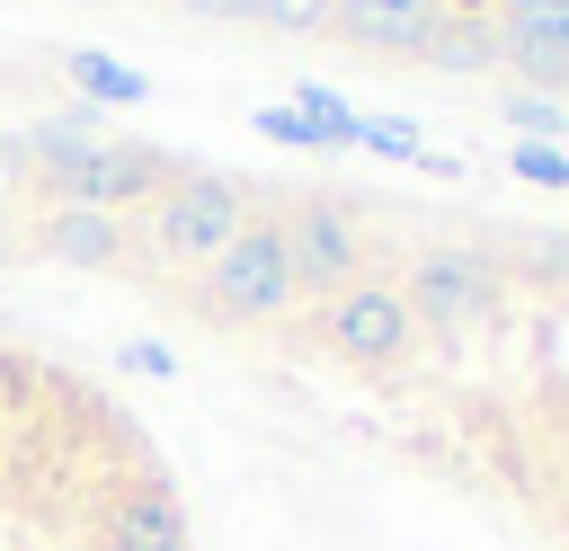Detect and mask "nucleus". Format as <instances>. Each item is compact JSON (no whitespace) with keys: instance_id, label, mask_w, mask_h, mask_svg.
<instances>
[{"instance_id":"obj_17","label":"nucleus","mask_w":569,"mask_h":551,"mask_svg":"<svg viewBox=\"0 0 569 551\" xmlns=\"http://www.w3.org/2000/svg\"><path fill=\"white\" fill-rule=\"evenodd\" d=\"M187 18H249V0H178Z\"/></svg>"},{"instance_id":"obj_2","label":"nucleus","mask_w":569,"mask_h":551,"mask_svg":"<svg viewBox=\"0 0 569 551\" xmlns=\"http://www.w3.org/2000/svg\"><path fill=\"white\" fill-rule=\"evenodd\" d=\"M293 302H302V284H293L284 231H276V213H249L240 240L204 267V311H213V320H240V329H267V320H284Z\"/></svg>"},{"instance_id":"obj_11","label":"nucleus","mask_w":569,"mask_h":551,"mask_svg":"<svg viewBox=\"0 0 569 551\" xmlns=\"http://www.w3.org/2000/svg\"><path fill=\"white\" fill-rule=\"evenodd\" d=\"M498 116L525 133V142H551L560 151V133H569V98H533V89H498Z\"/></svg>"},{"instance_id":"obj_5","label":"nucleus","mask_w":569,"mask_h":551,"mask_svg":"<svg viewBox=\"0 0 569 551\" xmlns=\"http://www.w3.org/2000/svg\"><path fill=\"white\" fill-rule=\"evenodd\" d=\"M320 338H329V355H347V364H365V373H391V364H409L418 355V320H409V302H400V284H347V293H329L320 302Z\"/></svg>"},{"instance_id":"obj_1","label":"nucleus","mask_w":569,"mask_h":551,"mask_svg":"<svg viewBox=\"0 0 569 551\" xmlns=\"http://www.w3.org/2000/svg\"><path fill=\"white\" fill-rule=\"evenodd\" d=\"M142 222H151V249L169 267H213L240 240V222H249V187L222 178V169H178Z\"/></svg>"},{"instance_id":"obj_6","label":"nucleus","mask_w":569,"mask_h":551,"mask_svg":"<svg viewBox=\"0 0 569 551\" xmlns=\"http://www.w3.org/2000/svg\"><path fill=\"white\" fill-rule=\"evenodd\" d=\"M89 542L98 551H196V533H187V507H178V489L142 462L124 489H107L98 498V515H89Z\"/></svg>"},{"instance_id":"obj_4","label":"nucleus","mask_w":569,"mask_h":551,"mask_svg":"<svg viewBox=\"0 0 569 551\" xmlns=\"http://www.w3.org/2000/svg\"><path fill=\"white\" fill-rule=\"evenodd\" d=\"M276 231H284V258H293V284L302 293H347V284H365V222L347 213V196H293L284 213H276Z\"/></svg>"},{"instance_id":"obj_3","label":"nucleus","mask_w":569,"mask_h":551,"mask_svg":"<svg viewBox=\"0 0 569 551\" xmlns=\"http://www.w3.org/2000/svg\"><path fill=\"white\" fill-rule=\"evenodd\" d=\"M400 302H409V320H418V329L462 338V329L498 320V302H507V267H498L489 249H471V240H436V249H418V258H409Z\"/></svg>"},{"instance_id":"obj_9","label":"nucleus","mask_w":569,"mask_h":551,"mask_svg":"<svg viewBox=\"0 0 569 551\" xmlns=\"http://www.w3.org/2000/svg\"><path fill=\"white\" fill-rule=\"evenodd\" d=\"M427 62H436V71H498V36H489L480 18H445L436 44H427Z\"/></svg>"},{"instance_id":"obj_14","label":"nucleus","mask_w":569,"mask_h":551,"mask_svg":"<svg viewBox=\"0 0 569 551\" xmlns=\"http://www.w3.org/2000/svg\"><path fill=\"white\" fill-rule=\"evenodd\" d=\"M356 142H365V151H382V160H427L409 116H356Z\"/></svg>"},{"instance_id":"obj_13","label":"nucleus","mask_w":569,"mask_h":551,"mask_svg":"<svg viewBox=\"0 0 569 551\" xmlns=\"http://www.w3.org/2000/svg\"><path fill=\"white\" fill-rule=\"evenodd\" d=\"M249 27H276V36H329V0H249Z\"/></svg>"},{"instance_id":"obj_18","label":"nucleus","mask_w":569,"mask_h":551,"mask_svg":"<svg viewBox=\"0 0 569 551\" xmlns=\"http://www.w3.org/2000/svg\"><path fill=\"white\" fill-rule=\"evenodd\" d=\"M18 249H27V240H18V222L0 213V276H9V258H18Z\"/></svg>"},{"instance_id":"obj_15","label":"nucleus","mask_w":569,"mask_h":551,"mask_svg":"<svg viewBox=\"0 0 569 551\" xmlns=\"http://www.w3.org/2000/svg\"><path fill=\"white\" fill-rule=\"evenodd\" d=\"M507 160H516V178H525V187H551V196H569V151H551V142H516Z\"/></svg>"},{"instance_id":"obj_7","label":"nucleus","mask_w":569,"mask_h":551,"mask_svg":"<svg viewBox=\"0 0 569 551\" xmlns=\"http://www.w3.org/2000/svg\"><path fill=\"white\" fill-rule=\"evenodd\" d=\"M445 9L436 0H329V36L365 44V53H391V62H427Z\"/></svg>"},{"instance_id":"obj_8","label":"nucleus","mask_w":569,"mask_h":551,"mask_svg":"<svg viewBox=\"0 0 569 551\" xmlns=\"http://www.w3.org/2000/svg\"><path fill=\"white\" fill-rule=\"evenodd\" d=\"M18 240H27L36 258H53V267H89V276L124 267V249H133L124 213H89V204H53V213H36Z\"/></svg>"},{"instance_id":"obj_10","label":"nucleus","mask_w":569,"mask_h":551,"mask_svg":"<svg viewBox=\"0 0 569 551\" xmlns=\"http://www.w3.org/2000/svg\"><path fill=\"white\" fill-rule=\"evenodd\" d=\"M71 89H89V98H107V107H142V98H151V80L124 71V62H107V53H71Z\"/></svg>"},{"instance_id":"obj_16","label":"nucleus","mask_w":569,"mask_h":551,"mask_svg":"<svg viewBox=\"0 0 569 551\" xmlns=\"http://www.w3.org/2000/svg\"><path fill=\"white\" fill-rule=\"evenodd\" d=\"M258 133H276V142H320V133H311L293 107H258Z\"/></svg>"},{"instance_id":"obj_12","label":"nucleus","mask_w":569,"mask_h":551,"mask_svg":"<svg viewBox=\"0 0 569 551\" xmlns=\"http://www.w3.org/2000/svg\"><path fill=\"white\" fill-rule=\"evenodd\" d=\"M293 116H302L320 142H356V107H347L338 89H320V80H302V89H293Z\"/></svg>"}]
</instances>
